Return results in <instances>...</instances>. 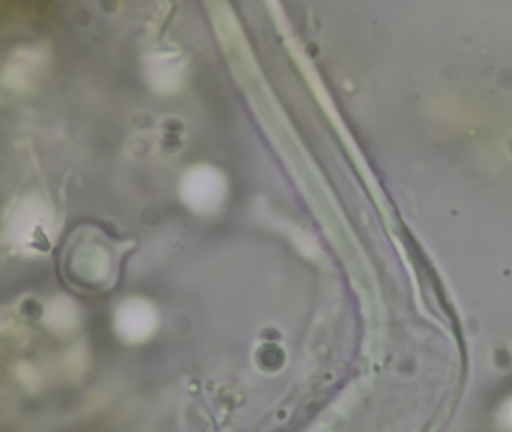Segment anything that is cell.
I'll return each mask as SVG.
<instances>
[{
    "mask_svg": "<svg viewBox=\"0 0 512 432\" xmlns=\"http://www.w3.org/2000/svg\"><path fill=\"white\" fill-rule=\"evenodd\" d=\"M226 180L217 168L197 165L182 177L181 197L197 213H214L226 198Z\"/></svg>",
    "mask_w": 512,
    "mask_h": 432,
    "instance_id": "cell-1",
    "label": "cell"
}]
</instances>
